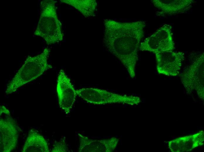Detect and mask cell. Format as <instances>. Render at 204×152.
<instances>
[{"instance_id": "obj_6", "label": "cell", "mask_w": 204, "mask_h": 152, "mask_svg": "<svg viewBox=\"0 0 204 152\" xmlns=\"http://www.w3.org/2000/svg\"><path fill=\"white\" fill-rule=\"evenodd\" d=\"M76 93L86 102L94 105L116 103L131 104L133 100L132 96L121 95L97 88H82L76 90Z\"/></svg>"}, {"instance_id": "obj_5", "label": "cell", "mask_w": 204, "mask_h": 152, "mask_svg": "<svg viewBox=\"0 0 204 152\" xmlns=\"http://www.w3.org/2000/svg\"><path fill=\"white\" fill-rule=\"evenodd\" d=\"M171 26L165 24L150 36L140 43L139 50L152 52L155 54L163 51H173L174 44Z\"/></svg>"}, {"instance_id": "obj_2", "label": "cell", "mask_w": 204, "mask_h": 152, "mask_svg": "<svg viewBox=\"0 0 204 152\" xmlns=\"http://www.w3.org/2000/svg\"><path fill=\"white\" fill-rule=\"evenodd\" d=\"M50 52V49L46 48L42 53L36 56H28L8 84L6 94H9L14 93L20 87L35 80L52 68V66L48 63Z\"/></svg>"}, {"instance_id": "obj_13", "label": "cell", "mask_w": 204, "mask_h": 152, "mask_svg": "<svg viewBox=\"0 0 204 152\" xmlns=\"http://www.w3.org/2000/svg\"><path fill=\"white\" fill-rule=\"evenodd\" d=\"M23 152H49L48 144L42 135L34 129L29 132L23 148Z\"/></svg>"}, {"instance_id": "obj_12", "label": "cell", "mask_w": 204, "mask_h": 152, "mask_svg": "<svg viewBox=\"0 0 204 152\" xmlns=\"http://www.w3.org/2000/svg\"><path fill=\"white\" fill-rule=\"evenodd\" d=\"M78 136L79 152H109L113 148L112 139L93 140L80 133Z\"/></svg>"}, {"instance_id": "obj_7", "label": "cell", "mask_w": 204, "mask_h": 152, "mask_svg": "<svg viewBox=\"0 0 204 152\" xmlns=\"http://www.w3.org/2000/svg\"><path fill=\"white\" fill-rule=\"evenodd\" d=\"M157 69L159 74L175 76L180 74L185 54L182 52L163 51L155 54Z\"/></svg>"}, {"instance_id": "obj_15", "label": "cell", "mask_w": 204, "mask_h": 152, "mask_svg": "<svg viewBox=\"0 0 204 152\" xmlns=\"http://www.w3.org/2000/svg\"><path fill=\"white\" fill-rule=\"evenodd\" d=\"M68 148L66 143L63 141L57 142L54 145L51 152H67Z\"/></svg>"}, {"instance_id": "obj_8", "label": "cell", "mask_w": 204, "mask_h": 152, "mask_svg": "<svg viewBox=\"0 0 204 152\" xmlns=\"http://www.w3.org/2000/svg\"><path fill=\"white\" fill-rule=\"evenodd\" d=\"M0 115V152H10L16 148L17 144L18 127L10 114Z\"/></svg>"}, {"instance_id": "obj_4", "label": "cell", "mask_w": 204, "mask_h": 152, "mask_svg": "<svg viewBox=\"0 0 204 152\" xmlns=\"http://www.w3.org/2000/svg\"><path fill=\"white\" fill-rule=\"evenodd\" d=\"M204 53L196 57L192 64L180 74L182 84L188 92L195 91L204 100Z\"/></svg>"}, {"instance_id": "obj_14", "label": "cell", "mask_w": 204, "mask_h": 152, "mask_svg": "<svg viewBox=\"0 0 204 152\" xmlns=\"http://www.w3.org/2000/svg\"><path fill=\"white\" fill-rule=\"evenodd\" d=\"M60 1L74 7L85 17L95 15L97 6L95 0H62Z\"/></svg>"}, {"instance_id": "obj_11", "label": "cell", "mask_w": 204, "mask_h": 152, "mask_svg": "<svg viewBox=\"0 0 204 152\" xmlns=\"http://www.w3.org/2000/svg\"><path fill=\"white\" fill-rule=\"evenodd\" d=\"M204 132L199 131L194 134L180 137L170 141L168 147L173 152L191 151L203 144Z\"/></svg>"}, {"instance_id": "obj_1", "label": "cell", "mask_w": 204, "mask_h": 152, "mask_svg": "<svg viewBox=\"0 0 204 152\" xmlns=\"http://www.w3.org/2000/svg\"><path fill=\"white\" fill-rule=\"evenodd\" d=\"M103 23V44L125 67L130 77L134 78L139 47L144 35L145 22H123L106 19Z\"/></svg>"}, {"instance_id": "obj_9", "label": "cell", "mask_w": 204, "mask_h": 152, "mask_svg": "<svg viewBox=\"0 0 204 152\" xmlns=\"http://www.w3.org/2000/svg\"><path fill=\"white\" fill-rule=\"evenodd\" d=\"M56 89L59 107L68 114L75 102L77 95L70 79L62 69L58 75Z\"/></svg>"}, {"instance_id": "obj_3", "label": "cell", "mask_w": 204, "mask_h": 152, "mask_svg": "<svg viewBox=\"0 0 204 152\" xmlns=\"http://www.w3.org/2000/svg\"><path fill=\"white\" fill-rule=\"evenodd\" d=\"M53 0H43L40 3L41 12L35 35L42 38L49 45L62 41L63 35L62 24L58 19Z\"/></svg>"}, {"instance_id": "obj_10", "label": "cell", "mask_w": 204, "mask_h": 152, "mask_svg": "<svg viewBox=\"0 0 204 152\" xmlns=\"http://www.w3.org/2000/svg\"><path fill=\"white\" fill-rule=\"evenodd\" d=\"M193 0H153L152 3L159 11L158 15L184 13L191 8Z\"/></svg>"}]
</instances>
